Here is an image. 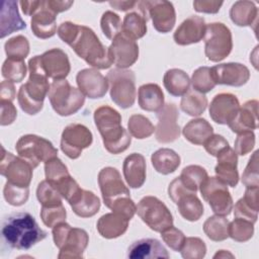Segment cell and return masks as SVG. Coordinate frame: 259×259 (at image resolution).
Here are the masks:
<instances>
[{"instance_id": "obj_1", "label": "cell", "mask_w": 259, "mask_h": 259, "mask_svg": "<svg viewBox=\"0 0 259 259\" xmlns=\"http://www.w3.org/2000/svg\"><path fill=\"white\" fill-rule=\"evenodd\" d=\"M57 33L64 42L69 45L81 59L93 68L104 70L112 65L108 48L102 45L90 27L65 21L58 27Z\"/></svg>"}, {"instance_id": "obj_2", "label": "cell", "mask_w": 259, "mask_h": 259, "mask_svg": "<svg viewBox=\"0 0 259 259\" xmlns=\"http://www.w3.org/2000/svg\"><path fill=\"white\" fill-rule=\"evenodd\" d=\"M1 236L7 246L27 250L47 237L34 218L28 212H13L5 217L1 225Z\"/></svg>"}, {"instance_id": "obj_3", "label": "cell", "mask_w": 259, "mask_h": 259, "mask_svg": "<svg viewBox=\"0 0 259 259\" xmlns=\"http://www.w3.org/2000/svg\"><path fill=\"white\" fill-rule=\"evenodd\" d=\"M93 117L107 152L116 155L130 147L132 138L122 127L121 115L117 110L108 105H102L95 109Z\"/></svg>"}, {"instance_id": "obj_4", "label": "cell", "mask_w": 259, "mask_h": 259, "mask_svg": "<svg viewBox=\"0 0 259 259\" xmlns=\"http://www.w3.org/2000/svg\"><path fill=\"white\" fill-rule=\"evenodd\" d=\"M53 239L59 248V259H79L89 243L87 232L80 228H72L69 224L62 222L53 227Z\"/></svg>"}, {"instance_id": "obj_5", "label": "cell", "mask_w": 259, "mask_h": 259, "mask_svg": "<svg viewBox=\"0 0 259 259\" xmlns=\"http://www.w3.org/2000/svg\"><path fill=\"white\" fill-rule=\"evenodd\" d=\"M48 96L53 109L61 116L76 113L85 102V96L79 88L71 86L66 79L54 80Z\"/></svg>"}, {"instance_id": "obj_6", "label": "cell", "mask_w": 259, "mask_h": 259, "mask_svg": "<svg viewBox=\"0 0 259 259\" xmlns=\"http://www.w3.org/2000/svg\"><path fill=\"white\" fill-rule=\"evenodd\" d=\"M111 100L121 108L133 106L136 100V76L132 70L115 68L107 73Z\"/></svg>"}, {"instance_id": "obj_7", "label": "cell", "mask_w": 259, "mask_h": 259, "mask_svg": "<svg viewBox=\"0 0 259 259\" xmlns=\"http://www.w3.org/2000/svg\"><path fill=\"white\" fill-rule=\"evenodd\" d=\"M16 152L30 164L34 169L40 162H47L53 158L58 157V150L53 144L39 136L36 135H24L16 143Z\"/></svg>"}, {"instance_id": "obj_8", "label": "cell", "mask_w": 259, "mask_h": 259, "mask_svg": "<svg viewBox=\"0 0 259 259\" xmlns=\"http://www.w3.org/2000/svg\"><path fill=\"white\" fill-rule=\"evenodd\" d=\"M204 54L211 62H221L227 58L233 49L232 32L222 22L206 25L204 33Z\"/></svg>"}, {"instance_id": "obj_9", "label": "cell", "mask_w": 259, "mask_h": 259, "mask_svg": "<svg viewBox=\"0 0 259 259\" xmlns=\"http://www.w3.org/2000/svg\"><path fill=\"white\" fill-rule=\"evenodd\" d=\"M138 215L153 231L161 233L173 226V217L163 201L155 196L143 197L137 206Z\"/></svg>"}, {"instance_id": "obj_10", "label": "cell", "mask_w": 259, "mask_h": 259, "mask_svg": "<svg viewBox=\"0 0 259 259\" xmlns=\"http://www.w3.org/2000/svg\"><path fill=\"white\" fill-rule=\"evenodd\" d=\"M168 194L171 200L177 204L181 217L186 221L196 222L203 214V205L196 196V192L187 189L179 177L169 184Z\"/></svg>"}, {"instance_id": "obj_11", "label": "cell", "mask_w": 259, "mask_h": 259, "mask_svg": "<svg viewBox=\"0 0 259 259\" xmlns=\"http://www.w3.org/2000/svg\"><path fill=\"white\" fill-rule=\"evenodd\" d=\"M199 190L215 214L225 217L231 213L234 204L228 185L217 177H207L199 186Z\"/></svg>"}, {"instance_id": "obj_12", "label": "cell", "mask_w": 259, "mask_h": 259, "mask_svg": "<svg viewBox=\"0 0 259 259\" xmlns=\"http://www.w3.org/2000/svg\"><path fill=\"white\" fill-rule=\"evenodd\" d=\"M0 159V173L6 177L7 181L22 187H28L33 168L28 162L21 157H16L12 153L7 152L3 147Z\"/></svg>"}, {"instance_id": "obj_13", "label": "cell", "mask_w": 259, "mask_h": 259, "mask_svg": "<svg viewBox=\"0 0 259 259\" xmlns=\"http://www.w3.org/2000/svg\"><path fill=\"white\" fill-rule=\"evenodd\" d=\"M93 141L92 133L81 123L67 125L61 136V150L70 159L80 157L82 151L88 148Z\"/></svg>"}, {"instance_id": "obj_14", "label": "cell", "mask_w": 259, "mask_h": 259, "mask_svg": "<svg viewBox=\"0 0 259 259\" xmlns=\"http://www.w3.org/2000/svg\"><path fill=\"white\" fill-rule=\"evenodd\" d=\"M46 180L51 183L68 200L80 187L76 180L70 175L67 166L58 158H53L45 163Z\"/></svg>"}, {"instance_id": "obj_15", "label": "cell", "mask_w": 259, "mask_h": 259, "mask_svg": "<svg viewBox=\"0 0 259 259\" xmlns=\"http://www.w3.org/2000/svg\"><path fill=\"white\" fill-rule=\"evenodd\" d=\"M98 184L104 204L109 208L113 201L123 196H131L119 172L113 167H105L98 173Z\"/></svg>"}, {"instance_id": "obj_16", "label": "cell", "mask_w": 259, "mask_h": 259, "mask_svg": "<svg viewBox=\"0 0 259 259\" xmlns=\"http://www.w3.org/2000/svg\"><path fill=\"white\" fill-rule=\"evenodd\" d=\"M108 55L111 62L119 69H126L133 66L139 58V46L135 39L118 33L108 48Z\"/></svg>"}, {"instance_id": "obj_17", "label": "cell", "mask_w": 259, "mask_h": 259, "mask_svg": "<svg viewBox=\"0 0 259 259\" xmlns=\"http://www.w3.org/2000/svg\"><path fill=\"white\" fill-rule=\"evenodd\" d=\"M179 111L174 103L165 104L158 112V123L155 127L156 140L161 144L176 141L180 136V127L177 123Z\"/></svg>"}, {"instance_id": "obj_18", "label": "cell", "mask_w": 259, "mask_h": 259, "mask_svg": "<svg viewBox=\"0 0 259 259\" xmlns=\"http://www.w3.org/2000/svg\"><path fill=\"white\" fill-rule=\"evenodd\" d=\"M148 17L152 19L154 28L162 33H167L175 25L176 13L173 4L165 0L143 1Z\"/></svg>"}, {"instance_id": "obj_19", "label": "cell", "mask_w": 259, "mask_h": 259, "mask_svg": "<svg viewBox=\"0 0 259 259\" xmlns=\"http://www.w3.org/2000/svg\"><path fill=\"white\" fill-rule=\"evenodd\" d=\"M210 75L214 84L240 87L250 78L249 69L240 63H225L210 68Z\"/></svg>"}, {"instance_id": "obj_20", "label": "cell", "mask_w": 259, "mask_h": 259, "mask_svg": "<svg viewBox=\"0 0 259 259\" xmlns=\"http://www.w3.org/2000/svg\"><path fill=\"white\" fill-rule=\"evenodd\" d=\"M76 82L84 96L91 99L103 97L108 90V81L96 69H83L78 72Z\"/></svg>"}, {"instance_id": "obj_21", "label": "cell", "mask_w": 259, "mask_h": 259, "mask_svg": "<svg viewBox=\"0 0 259 259\" xmlns=\"http://www.w3.org/2000/svg\"><path fill=\"white\" fill-rule=\"evenodd\" d=\"M240 107L239 100L232 93L217 94L209 104V116L219 124H228Z\"/></svg>"}, {"instance_id": "obj_22", "label": "cell", "mask_w": 259, "mask_h": 259, "mask_svg": "<svg viewBox=\"0 0 259 259\" xmlns=\"http://www.w3.org/2000/svg\"><path fill=\"white\" fill-rule=\"evenodd\" d=\"M41 66L48 76L53 80L65 79L71 70L67 54L61 49H52L40 55Z\"/></svg>"}, {"instance_id": "obj_23", "label": "cell", "mask_w": 259, "mask_h": 259, "mask_svg": "<svg viewBox=\"0 0 259 259\" xmlns=\"http://www.w3.org/2000/svg\"><path fill=\"white\" fill-rule=\"evenodd\" d=\"M33 34L41 39L50 38L57 32V13L48 5L47 0H41L38 10L30 20Z\"/></svg>"}, {"instance_id": "obj_24", "label": "cell", "mask_w": 259, "mask_h": 259, "mask_svg": "<svg viewBox=\"0 0 259 259\" xmlns=\"http://www.w3.org/2000/svg\"><path fill=\"white\" fill-rule=\"evenodd\" d=\"M218 163L214 168L217 178L228 186L235 187L239 182L237 169L238 155L230 146L224 149L218 156Z\"/></svg>"}, {"instance_id": "obj_25", "label": "cell", "mask_w": 259, "mask_h": 259, "mask_svg": "<svg viewBox=\"0 0 259 259\" xmlns=\"http://www.w3.org/2000/svg\"><path fill=\"white\" fill-rule=\"evenodd\" d=\"M206 24L200 16L192 15L186 18L175 30L173 38L179 46H188L199 42L205 33Z\"/></svg>"}, {"instance_id": "obj_26", "label": "cell", "mask_w": 259, "mask_h": 259, "mask_svg": "<svg viewBox=\"0 0 259 259\" xmlns=\"http://www.w3.org/2000/svg\"><path fill=\"white\" fill-rule=\"evenodd\" d=\"M258 101L248 100L241 105L234 118L228 123L232 132L240 134L258 127Z\"/></svg>"}, {"instance_id": "obj_27", "label": "cell", "mask_w": 259, "mask_h": 259, "mask_svg": "<svg viewBox=\"0 0 259 259\" xmlns=\"http://www.w3.org/2000/svg\"><path fill=\"white\" fill-rule=\"evenodd\" d=\"M149 17L143 1H138L135 9L124 15L122 32L133 39L143 37L147 32V21Z\"/></svg>"}, {"instance_id": "obj_28", "label": "cell", "mask_w": 259, "mask_h": 259, "mask_svg": "<svg viewBox=\"0 0 259 259\" xmlns=\"http://www.w3.org/2000/svg\"><path fill=\"white\" fill-rule=\"evenodd\" d=\"M26 23L19 15L17 2L13 0L1 1L0 12V37L3 38L14 31L24 29Z\"/></svg>"}, {"instance_id": "obj_29", "label": "cell", "mask_w": 259, "mask_h": 259, "mask_svg": "<svg viewBox=\"0 0 259 259\" xmlns=\"http://www.w3.org/2000/svg\"><path fill=\"white\" fill-rule=\"evenodd\" d=\"M122 172L127 185L140 188L146 181V160L143 155L133 153L128 155L122 165Z\"/></svg>"}, {"instance_id": "obj_30", "label": "cell", "mask_w": 259, "mask_h": 259, "mask_svg": "<svg viewBox=\"0 0 259 259\" xmlns=\"http://www.w3.org/2000/svg\"><path fill=\"white\" fill-rule=\"evenodd\" d=\"M127 257L132 259L169 258V254L160 241L147 238L135 241L127 249Z\"/></svg>"}, {"instance_id": "obj_31", "label": "cell", "mask_w": 259, "mask_h": 259, "mask_svg": "<svg viewBox=\"0 0 259 259\" xmlns=\"http://www.w3.org/2000/svg\"><path fill=\"white\" fill-rule=\"evenodd\" d=\"M73 211L81 218H90L96 214L100 208L99 198L89 190L80 188L69 200Z\"/></svg>"}, {"instance_id": "obj_32", "label": "cell", "mask_w": 259, "mask_h": 259, "mask_svg": "<svg viewBox=\"0 0 259 259\" xmlns=\"http://www.w3.org/2000/svg\"><path fill=\"white\" fill-rule=\"evenodd\" d=\"M128 227V220L114 211L105 213L97 221L96 228L101 237L115 239L122 236Z\"/></svg>"}, {"instance_id": "obj_33", "label": "cell", "mask_w": 259, "mask_h": 259, "mask_svg": "<svg viewBox=\"0 0 259 259\" xmlns=\"http://www.w3.org/2000/svg\"><path fill=\"white\" fill-rule=\"evenodd\" d=\"M139 105L146 111L158 112L164 106V94L155 83L144 84L139 88Z\"/></svg>"}, {"instance_id": "obj_34", "label": "cell", "mask_w": 259, "mask_h": 259, "mask_svg": "<svg viewBox=\"0 0 259 259\" xmlns=\"http://www.w3.org/2000/svg\"><path fill=\"white\" fill-rule=\"evenodd\" d=\"M182 134L191 144L203 145L213 135V128L206 119L194 118L184 125Z\"/></svg>"}, {"instance_id": "obj_35", "label": "cell", "mask_w": 259, "mask_h": 259, "mask_svg": "<svg viewBox=\"0 0 259 259\" xmlns=\"http://www.w3.org/2000/svg\"><path fill=\"white\" fill-rule=\"evenodd\" d=\"M258 9L252 1H237L230 9L231 20L238 26H252L257 23Z\"/></svg>"}, {"instance_id": "obj_36", "label": "cell", "mask_w": 259, "mask_h": 259, "mask_svg": "<svg viewBox=\"0 0 259 259\" xmlns=\"http://www.w3.org/2000/svg\"><path fill=\"white\" fill-rule=\"evenodd\" d=\"M151 162L154 169L163 175L173 173L180 165L179 155L168 148H162L152 154Z\"/></svg>"}, {"instance_id": "obj_37", "label": "cell", "mask_w": 259, "mask_h": 259, "mask_svg": "<svg viewBox=\"0 0 259 259\" xmlns=\"http://www.w3.org/2000/svg\"><path fill=\"white\" fill-rule=\"evenodd\" d=\"M165 89L173 96H183L190 87L188 75L180 69H170L163 77Z\"/></svg>"}, {"instance_id": "obj_38", "label": "cell", "mask_w": 259, "mask_h": 259, "mask_svg": "<svg viewBox=\"0 0 259 259\" xmlns=\"http://www.w3.org/2000/svg\"><path fill=\"white\" fill-rule=\"evenodd\" d=\"M207 106V98L203 93L189 89L181 98L180 108L191 116H199Z\"/></svg>"}, {"instance_id": "obj_39", "label": "cell", "mask_w": 259, "mask_h": 259, "mask_svg": "<svg viewBox=\"0 0 259 259\" xmlns=\"http://www.w3.org/2000/svg\"><path fill=\"white\" fill-rule=\"evenodd\" d=\"M203 232L211 241H224L229 238V221L224 215L209 217L203 224Z\"/></svg>"}, {"instance_id": "obj_40", "label": "cell", "mask_w": 259, "mask_h": 259, "mask_svg": "<svg viewBox=\"0 0 259 259\" xmlns=\"http://www.w3.org/2000/svg\"><path fill=\"white\" fill-rule=\"evenodd\" d=\"M208 177L206 170L199 165H189L183 168L179 178L190 191L196 192L201 183Z\"/></svg>"}, {"instance_id": "obj_41", "label": "cell", "mask_w": 259, "mask_h": 259, "mask_svg": "<svg viewBox=\"0 0 259 259\" xmlns=\"http://www.w3.org/2000/svg\"><path fill=\"white\" fill-rule=\"evenodd\" d=\"M128 133L136 139H146L152 136L155 132L154 124L150 119L142 114H133L127 122Z\"/></svg>"}, {"instance_id": "obj_42", "label": "cell", "mask_w": 259, "mask_h": 259, "mask_svg": "<svg viewBox=\"0 0 259 259\" xmlns=\"http://www.w3.org/2000/svg\"><path fill=\"white\" fill-rule=\"evenodd\" d=\"M4 49L8 59L24 61L29 54V41L23 35H15L5 42Z\"/></svg>"}, {"instance_id": "obj_43", "label": "cell", "mask_w": 259, "mask_h": 259, "mask_svg": "<svg viewBox=\"0 0 259 259\" xmlns=\"http://www.w3.org/2000/svg\"><path fill=\"white\" fill-rule=\"evenodd\" d=\"M254 234V224L243 219L235 218L229 223V237L237 242H246Z\"/></svg>"}, {"instance_id": "obj_44", "label": "cell", "mask_w": 259, "mask_h": 259, "mask_svg": "<svg viewBox=\"0 0 259 259\" xmlns=\"http://www.w3.org/2000/svg\"><path fill=\"white\" fill-rule=\"evenodd\" d=\"M36 197L41 206H55L63 204L60 192L47 180H42L36 188Z\"/></svg>"}, {"instance_id": "obj_45", "label": "cell", "mask_w": 259, "mask_h": 259, "mask_svg": "<svg viewBox=\"0 0 259 259\" xmlns=\"http://www.w3.org/2000/svg\"><path fill=\"white\" fill-rule=\"evenodd\" d=\"M2 76L13 83L21 82L26 75V65L24 61L6 59L1 68Z\"/></svg>"}, {"instance_id": "obj_46", "label": "cell", "mask_w": 259, "mask_h": 259, "mask_svg": "<svg viewBox=\"0 0 259 259\" xmlns=\"http://www.w3.org/2000/svg\"><path fill=\"white\" fill-rule=\"evenodd\" d=\"M190 82L192 83V87L194 90L203 94L209 92L215 86L210 75V68L208 67L197 68L193 72Z\"/></svg>"}, {"instance_id": "obj_47", "label": "cell", "mask_w": 259, "mask_h": 259, "mask_svg": "<svg viewBox=\"0 0 259 259\" xmlns=\"http://www.w3.org/2000/svg\"><path fill=\"white\" fill-rule=\"evenodd\" d=\"M100 26L103 34L108 39H113L118 33L122 32V22L120 17L112 12L105 11L100 19Z\"/></svg>"}, {"instance_id": "obj_48", "label": "cell", "mask_w": 259, "mask_h": 259, "mask_svg": "<svg viewBox=\"0 0 259 259\" xmlns=\"http://www.w3.org/2000/svg\"><path fill=\"white\" fill-rule=\"evenodd\" d=\"M3 195L9 204L13 206H20L27 201L29 189L28 187L18 186L7 181L3 188Z\"/></svg>"}, {"instance_id": "obj_49", "label": "cell", "mask_w": 259, "mask_h": 259, "mask_svg": "<svg viewBox=\"0 0 259 259\" xmlns=\"http://www.w3.org/2000/svg\"><path fill=\"white\" fill-rule=\"evenodd\" d=\"M180 252L185 259H201L206 254V246L200 238L188 237L185 238Z\"/></svg>"}, {"instance_id": "obj_50", "label": "cell", "mask_w": 259, "mask_h": 259, "mask_svg": "<svg viewBox=\"0 0 259 259\" xmlns=\"http://www.w3.org/2000/svg\"><path fill=\"white\" fill-rule=\"evenodd\" d=\"M39 215L42 223L47 227L53 228L57 224L65 222L67 212L63 204L55 206H41Z\"/></svg>"}, {"instance_id": "obj_51", "label": "cell", "mask_w": 259, "mask_h": 259, "mask_svg": "<svg viewBox=\"0 0 259 259\" xmlns=\"http://www.w3.org/2000/svg\"><path fill=\"white\" fill-rule=\"evenodd\" d=\"M242 183L246 187H259L258 151H255L250 158L242 175Z\"/></svg>"}, {"instance_id": "obj_52", "label": "cell", "mask_w": 259, "mask_h": 259, "mask_svg": "<svg viewBox=\"0 0 259 259\" xmlns=\"http://www.w3.org/2000/svg\"><path fill=\"white\" fill-rule=\"evenodd\" d=\"M161 237L162 240L164 241V243H166V245L168 247H170L172 250L178 252L181 250L184 241H185V236L184 234L178 230L177 228L171 226L169 228H167L166 230H164L163 232H161Z\"/></svg>"}, {"instance_id": "obj_53", "label": "cell", "mask_w": 259, "mask_h": 259, "mask_svg": "<svg viewBox=\"0 0 259 259\" xmlns=\"http://www.w3.org/2000/svg\"><path fill=\"white\" fill-rule=\"evenodd\" d=\"M255 146V135L252 131H246L238 134L235 141L234 151L237 155L245 156L250 153Z\"/></svg>"}, {"instance_id": "obj_54", "label": "cell", "mask_w": 259, "mask_h": 259, "mask_svg": "<svg viewBox=\"0 0 259 259\" xmlns=\"http://www.w3.org/2000/svg\"><path fill=\"white\" fill-rule=\"evenodd\" d=\"M109 208L112 211L123 215L128 221H131L133 219V217L135 215V213L137 211V206H136L134 200L131 198V196H123V197L116 199L115 201L112 202V204L109 206Z\"/></svg>"}, {"instance_id": "obj_55", "label": "cell", "mask_w": 259, "mask_h": 259, "mask_svg": "<svg viewBox=\"0 0 259 259\" xmlns=\"http://www.w3.org/2000/svg\"><path fill=\"white\" fill-rule=\"evenodd\" d=\"M203 147L209 155L217 157L224 149L229 147V143L223 136L212 135L206 140V142L203 144Z\"/></svg>"}, {"instance_id": "obj_56", "label": "cell", "mask_w": 259, "mask_h": 259, "mask_svg": "<svg viewBox=\"0 0 259 259\" xmlns=\"http://www.w3.org/2000/svg\"><path fill=\"white\" fill-rule=\"evenodd\" d=\"M234 215L235 218L247 220L253 224L256 223L258 218V211L252 209L249 205L246 204V202L243 200V198H240L234 207Z\"/></svg>"}, {"instance_id": "obj_57", "label": "cell", "mask_w": 259, "mask_h": 259, "mask_svg": "<svg viewBox=\"0 0 259 259\" xmlns=\"http://www.w3.org/2000/svg\"><path fill=\"white\" fill-rule=\"evenodd\" d=\"M0 104H1V119H0L1 125L11 124L17 116L16 107L13 105L12 101L1 100Z\"/></svg>"}, {"instance_id": "obj_58", "label": "cell", "mask_w": 259, "mask_h": 259, "mask_svg": "<svg viewBox=\"0 0 259 259\" xmlns=\"http://www.w3.org/2000/svg\"><path fill=\"white\" fill-rule=\"evenodd\" d=\"M223 1H210V0H196L193 2L194 10L202 13H217L223 5Z\"/></svg>"}, {"instance_id": "obj_59", "label": "cell", "mask_w": 259, "mask_h": 259, "mask_svg": "<svg viewBox=\"0 0 259 259\" xmlns=\"http://www.w3.org/2000/svg\"><path fill=\"white\" fill-rule=\"evenodd\" d=\"M258 191H259V187H246L244 197H242L247 205H249L252 209L257 211L259 209Z\"/></svg>"}, {"instance_id": "obj_60", "label": "cell", "mask_w": 259, "mask_h": 259, "mask_svg": "<svg viewBox=\"0 0 259 259\" xmlns=\"http://www.w3.org/2000/svg\"><path fill=\"white\" fill-rule=\"evenodd\" d=\"M16 97L15 87L13 82L5 80L0 85V99L4 101H13Z\"/></svg>"}, {"instance_id": "obj_61", "label": "cell", "mask_w": 259, "mask_h": 259, "mask_svg": "<svg viewBox=\"0 0 259 259\" xmlns=\"http://www.w3.org/2000/svg\"><path fill=\"white\" fill-rule=\"evenodd\" d=\"M40 3H41V0L40 1H20L19 4L21 6V9L23 11V13L27 16H32L39 8L40 6Z\"/></svg>"}, {"instance_id": "obj_62", "label": "cell", "mask_w": 259, "mask_h": 259, "mask_svg": "<svg viewBox=\"0 0 259 259\" xmlns=\"http://www.w3.org/2000/svg\"><path fill=\"white\" fill-rule=\"evenodd\" d=\"M47 3L49 5V7L56 12L57 14L63 11L68 10L72 5H73V1H58V0H47Z\"/></svg>"}, {"instance_id": "obj_63", "label": "cell", "mask_w": 259, "mask_h": 259, "mask_svg": "<svg viewBox=\"0 0 259 259\" xmlns=\"http://www.w3.org/2000/svg\"><path fill=\"white\" fill-rule=\"evenodd\" d=\"M138 1H110L109 5L116 10L127 11L136 8Z\"/></svg>"}, {"instance_id": "obj_64", "label": "cell", "mask_w": 259, "mask_h": 259, "mask_svg": "<svg viewBox=\"0 0 259 259\" xmlns=\"http://www.w3.org/2000/svg\"><path fill=\"white\" fill-rule=\"evenodd\" d=\"M222 257H231V258H233L234 255L231 254V253H229V252H227L226 250H220V252H218V253L213 256V258H222Z\"/></svg>"}]
</instances>
